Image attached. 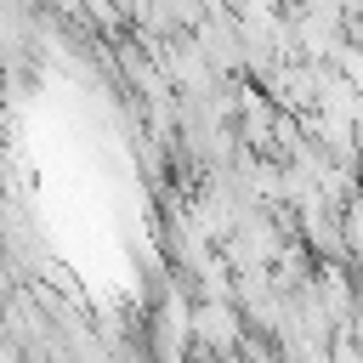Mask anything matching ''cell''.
<instances>
[{"mask_svg": "<svg viewBox=\"0 0 363 363\" xmlns=\"http://www.w3.org/2000/svg\"><path fill=\"white\" fill-rule=\"evenodd\" d=\"M193 318H199V301H187V284L170 278L164 295H159V306H153V352H159V357H187V352H199Z\"/></svg>", "mask_w": 363, "mask_h": 363, "instance_id": "cell-1", "label": "cell"}, {"mask_svg": "<svg viewBox=\"0 0 363 363\" xmlns=\"http://www.w3.org/2000/svg\"><path fill=\"white\" fill-rule=\"evenodd\" d=\"M244 329H250V318H244L238 301H210V295H199L193 335H199V352H204V357H233V352H244Z\"/></svg>", "mask_w": 363, "mask_h": 363, "instance_id": "cell-2", "label": "cell"}]
</instances>
